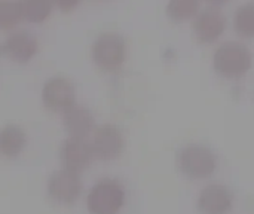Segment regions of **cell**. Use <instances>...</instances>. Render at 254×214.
I'll return each mask as SVG.
<instances>
[{"mask_svg": "<svg viewBox=\"0 0 254 214\" xmlns=\"http://www.w3.org/2000/svg\"><path fill=\"white\" fill-rule=\"evenodd\" d=\"M253 63L250 49L238 40L223 42L213 55V66L216 71L225 77L235 79L244 76Z\"/></svg>", "mask_w": 254, "mask_h": 214, "instance_id": "6da1fadb", "label": "cell"}, {"mask_svg": "<svg viewBox=\"0 0 254 214\" xmlns=\"http://www.w3.org/2000/svg\"><path fill=\"white\" fill-rule=\"evenodd\" d=\"M91 57L95 66L101 70L115 71L125 63L127 42L119 33H101L91 46Z\"/></svg>", "mask_w": 254, "mask_h": 214, "instance_id": "7a4b0ae2", "label": "cell"}, {"mask_svg": "<svg viewBox=\"0 0 254 214\" xmlns=\"http://www.w3.org/2000/svg\"><path fill=\"white\" fill-rule=\"evenodd\" d=\"M125 204V188L113 179L95 183L86 198L89 214H118Z\"/></svg>", "mask_w": 254, "mask_h": 214, "instance_id": "3957f363", "label": "cell"}, {"mask_svg": "<svg viewBox=\"0 0 254 214\" xmlns=\"http://www.w3.org/2000/svg\"><path fill=\"white\" fill-rule=\"evenodd\" d=\"M177 165L186 177L202 180L213 176L217 168V158L207 146L189 144L179 152Z\"/></svg>", "mask_w": 254, "mask_h": 214, "instance_id": "277c9868", "label": "cell"}, {"mask_svg": "<svg viewBox=\"0 0 254 214\" xmlns=\"http://www.w3.org/2000/svg\"><path fill=\"white\" fill-rule=\"evenodd\" d=\"M42 101L48 110L64 113L76 104V88L67 77L54 76L42 88Z\"/></svg>", "mask_w": 254, "mask_h": 214, "instance_id": "5b68a950", "label": "cell"}, {"mask_svg": "<svg viewBox=\"0 0 254 214\" xmlns=\"http://www.w3.org/2000/svg\"><path fill=\"white\" fill-rule=\"evenodd\" d=\"M82 194V180L77 173L61 168L51 174L48 180V195L61 206L74 204Z\"/></svg>", "mask_w": 254, "mask_h": 214, "instance_id": "8992f818", "label": "cell"}, {"mask_svg": "<svg viewBox=\"0 0 254 214\" xmlns=\"http://www.w3.org/2000/svg\"><path fill=\"white\" fill-rule=\"evenodd\" d=\"M91 146L94 156L100 161H113L121 156L125 147L122 131L113 124H104L92 133Z\"/></svg>", "mask_w": 254, "mask_h": 214, "instance_id": "52a82bcc", "label": "cell"}, {"mask_svg": "<svg viewBox=\"0 0 254 214\" xmlns=\"http://www.w3.org/2000/svg\"><path fill=\"white\" fill-rule=\"evenodd\" d=\"M94 150L91 142L85 137H71L64 140L60 149V161L63 168L80 173L86 170L94 161Z\"/></svg>", "mask_w": 254, "mask_h": 214, "instance_id": "ba28073f", "label": "cell"}, {"mask_svg": "<svg viewBox=\"0 0 254 214\" xmlns=\"http://www.w3.org/2000/svg\"><path fill=\"white\" fill-rule=\"evenodd\" d=\"M228 19L225 13L217 7H208L201 10L192 24L193 36L202 43H213L219 40V37L226 30Z\"/></svg>", "mask_w": 254, "mask_h": 214, "instance_id": "9c48e42d", "label": "cell"}, {"mask_svg": "<svg viewBox=\"0 0 254 214\" xmlns=\"http://www.w3.org/2000/svg\"><path fill=\"white\" fill-rule=\"evenodd\" d=\"M37 49H39V42L36 36L25 30L12 33L4 39V42L0 46V52L6 58L19 64L28 63L37 54Z\"/></svg>", "mask_w": 254, "mask_h": 214, "instance_id": "30bf717a", "label": "cell"}, {"mask_svg": "<svg viewBox=\"0 0 254 214\" xmlns=\"http://www.w3.org/2000/svg\"><path fill=\"white\" fill-rule=\"evenodd\" d=\"M196 206L202 214H228L234 206V195L225 185L213 183L201 191Z\"/></svg>", "mask_w": 254, "mask_h": 214, "instance_id": "8fae6325", "label": "cell"}, {"mask_svg": "<svg viewBox=\"0 0 254 214\" xmlns=\"http://www.w3.org/2000/svg\"><path fill=\"white\" fill-rule=\"evenodd\" d=\"M63 124L71 137H88L95 131L92 112L80 104H74L63 113Z\"/></svg>", "mask_w": 254, "mask_h": 214, "instance_id": "7c38bea8", "label": "cell"}, {"mask_svg": "<svg viewBox=\"0 0 254 214\" xmlns=\"http://www.w3.org/2000/svg\"><path fill=\"white\" fill-rule=\"evenodd\" d=\"M27 143L25 133L21 127L9 124L0 130V155L13 159L21 155Z\"/></svg>", "mask_w": 254, "mask_h": 214, "instance_id": "4fadbf2b", "label": "cell"}, {"mask_svg": "<svg viewBox=\"0 0 254 214\" xmlns=\"http://www.w3.org/2000/svg\"><path fill=\"white\" fill-rule=\"evenodd\" d=\"M22 19L39 24L49 18L54 9V0H18Z\"/></svg>", "mask_w": 254, "mask_h": 214, "instance_id": "5bb4252c", "label": "cell"}, {"mask_svg": "<svg viewBox=\"0 0 254 214\" xmlns=\"http://www.w3.org/2000/svg\"><path fill=\"white\" fill-rule=\"evenodd\" d=\"M234 28L246 39L254 37V3L249 1L241 6L234 13Z\"/></svg>", "mask_w": 254, "mask_h": 214, "instance_id": "9a60e30c", "label": "cell"}, {"mask_svg": "<svg viewBox=\"0 0 254 214\" xmlns=\"http://www.w3.org/2000/svg\"><path fill=\"white\" fill-rule=\"evenodd\" d=\"M201 0H168L167 15L174 21H188L199 13Z\"/></svg>", "mask_w": 254, "mask_h": 214, "instance_id": "2e32d148", "label": "cell"}, {"mask_svg": "<svg viewBox=\"0 0 254 214\" xmlns=\"http://www.w3.org/2000/svg\"><path fill=\"white\" fill-rule=\"evenodd\" d=\"M22 21L18 0H0V30H12Z\"/></svg>", "mask_w": 254, "mask_h": 214, "instance_id": "e0dca14e", "label": "cell"}, {"mask_svg": "<svg viewBox=\"0 0 254 214\" xmlns=\"http://www.w3.org/2000/svg\"><path fill=\"white\" fill-rule=\"evenodd\" d=\"M82 0H54V4L63 12H71L80 4Z\"/></svg>", "mask_w": 254, "mask_h": 214, "instance_id": "ac0fdd59", "label": "cell"}, {"mask_svg": "<svg viewBox=\"0 0 254 214\" xmlns=\"http://www.w3.org/2000/svg\"><path fill=\"white\" fill-rule=\"evenodd\" d=\"M207 3H210L213 7H216V6H222V4H225V3H228L229 0H205Z\"/></svg>", "mask_w": 254, "mask_h": 214, "instance_id": "d6986e66", "label": "cell"}]
</instances>
